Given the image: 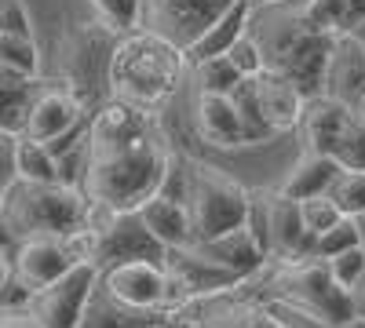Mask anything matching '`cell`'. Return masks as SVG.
Returning a JSON list of instances; mask_svg holds the SVG:
<instances>
[{
	"instance_id": "obj_1",
	"label": "cell",
	"mask_w": 365,
	"mask_h": 328,
	"mask_svg": "<svg viewBox=\"0 0 365 328\" xmlns=\"http://www.w3.org/2000/svg\"><path fill=\"white\" fill-rule=\"evenodd\" d=\"M172 139L154 110H139L120 99H106L88 113L84 164L77 186L84 197L110 201L120 212H135L143 201L165 190L175 168Z\"/></svg>"
},
{
	"instance_id": "obj_2",
	"label": "cell",
	"mask_w": 365,
	"mask_h": 328,
	"mask_svg": "<svg viewBox=\"0 0 365 328\" xmlns=\"http://www.w3.org/2000/svg\"><path fill=\"white\" fill-rule=\"evenodd\" d=\"M190 55L150 29L120 33L110 58V99L139 110H161L187 80Z\"/></svg>"
},
{
	"instance_id": "obj_3",
	"label": "cell",
	"mask_w": 365,
	"mask_h": 328,
	"mask_svg": "<svg viewBox=\"0 0 365 328\" xmlns=\"http://www.w3.org/2000/svg\"><path fill=\"white\" fill-rule=\"evenodd\" d=\"M259 281V300L278 303L296 314H303L318 328H351L358 324V307L354 292L344 288L332 277L329 263L322 255H303L289 263H267Z\"/></svg>"
},
{
	"instance_id": "obj_4",
	"label": "cell",
	"mask_w": 365,
	"mask_h": 328,
	"mask_svg": "<svg viewBox=\"0 0 365 328\" xmlns=\"http://www.w3.org/2000/svg\"><path fill=\"white\" fill-rule=\"evenodd\" d=\"M245 29L263 51V66L289 73L307 95H318L332 37L311 33L303 15H299V0L252 4Z\"/></svg>"
},
{
	"instance_id": "obj_5",
	"label": "cell",
	"mask_w": 365,
	"mask_h": 328,
	"mask_svg": "<svg viewBox=\"0 0 365 328\" xmlns=\"http://www.w3.org/2000/svg\"><path fill=\"white\" fill-rule=\"evenodd\" d=\"M165 190L182 201L190 241H208V237H220L241 223H252V194L220 164L179 154Z\"/></svg>"
},
{
	"instance_id": "obj_6",
	"label": "cell",
	"mask_w": 365,
	"mask_h": 328,
	"mask_svg": "<svg viewBox=\"0 0 365 328\" xmlns=\"http://www.w3.org/2000/svg\"><path fill=\"white\" fill-rule=\"evenodd\" d=\"M84 194L70 183H34L15 179L0 197V245L8 252L29 237H63L81 226Z\"/></svg>"
},
{
	"instance_id": "obj_7",
	"label": "cell",
	"mask_w": 365,
	"mask_h": 328,
	"mask_svg": "<svg viewBox=\"0 0 365 328\" xmlns=\"http://www.w3.org/2000/svg\"><path fill=\"white\" fill-rule=\"evenodd\" d=\"M120 33L106 22H77L58 41V84L84 106L99 110L110 99V58Z\"/></svg>"
},
{
	"instance_id": "obj_8",
	"label": "cell",
	"mask_w": 365,
	"mask_h": 328,
	"mask_svg": "<svg viewBox=\"0 0 365 328\" xmlns=\"http://www.w3.org/2000/svg\"><path fill=\"white\" fill-rule=\"evenodd\" d=\"M234 4L237 0H139V29H150L190 55Z\"/></svg>"
},
{
	"instance_id": "obj_9",
	"label": "cell",
	"mask_w": 365,
	"mask_h": 328,
	"mask_svg": "<svg viewBox=\"0 0 365 328\" xmlns=\"http://www.w3.org/2000/svg\"><path fill=\"white\" fill-rule=\"evenodd\" d=\"M252 212H259V241L267 252V263H289L314 255V233L299 219V201L270 186L256 194Z\"/></svg>"
},
{
	"instance_id": "obj_10",
	"label": "cell",
	"mask_w": 365,
	"mask_h": 328,
	"mask_svg": "<svg viewBox=\"0 0 365 328\" xmlns=\"http://www.w3.org/2000/svg\"><path fill=\"white\" fill-rule=\"evenodd\" d=\"M99 277V266L91 263H73L63 277H55L51 285L29 292L26 310L37 317L41 328H77L81 310L88 303V292Z\"/></svg>"
},
{
	"instance_id": "obj_11",
	"label": "cell",
	"mask_w": 365,
	"mask_h": 328,
	"mask_svg": "<svg viewBox=\"0 0 365 328\" xmlns=\"http://www.w3.org/2000/svg\"><path fill=\"white\" fill-rule=\"evenodd\" d=\"M187 321L190 328H289L270 310V303H263L256 292H245V285L194 303Z\"/></svg>"
},
{
	"instance_id": "obj_12",
	"label": "cell",
	"mask_w": 365,
	"mask_h": 328,
	"mask_svg": "<svg viewBox=\"0 0 365 328\" xmlns=\"http://www.w3.org/2000/svg\"><path fill=\"white\" fill-rule=\"evenodd\" d=\"M249 95H252L259 125L270 135L296 132L299 117H303V102H307V92H303L289 73L263 66L256 77H249Z\"/></svg>"
},
{
	"instance_id": "obj_13",
	"label": "cell",
	"mask_w": 365,
	"mask_h": 328,
	"mask_svg": "<svg viewBox=\"0 0 365 328\" xmlns=\"http://www.w3.org/2000/svg\"><path fill=\"white\" fill-rule=\"evenodd\" d=\"M190 121H194V135L201 142H208V146H220V150H241V146H252L249 132H245V117H241V110H237L230 92L194 88Z\"/></svg>"
},
{
	"instance_id": "obj_14",
	"label": "cell",
	"mask_w": 365,
	"mask_h": 328,
	"mask_svg": "<svg viewBox=\"0 0 365 328\" xmlns=\"http://www.w3.org/2000/svg\"><path fill=\"white\" fill-rule=\"evenodd\" d=\"M190 248L216 263L220 270H227L230 277H237L241 285H249L252 277H259V270L267 266V252H263V241H259V230L252 223H241L220 237H208V241H190Z\"/></svg>"
},
{
	"instance_id": "obj_15",
	"label": "cell",
	"mask_w": 365,
	"mask_h": 328,
	"mask_svg": "<svg viewBox=\"0 0 365 328\" xmlns=\"http://www.w3.org/2000/svg\"><path fill=\"white\" fill-rule=\"evenodd\" d=\"M99 281L117 303L135 310H158L165 295V263L154 259H120L99 266Z\"/></svg>"
},
{
	"instance_id": "obj_16",
	"label": "cell",
	"mask_w": 365,
	"mask_h": 328,
	"mask_svg": "<svg viewBox=\"0 0 365 328\" xmlns=\"http://www.w3.org/2000/svg\"><path fill=\"white\" fill-rule=\"evenodd\" d=\"M318 95L340 102V106H351V110L365 95V44L354 33H336L332 37Z\"/></svg>"
},
{
	"instance_id": "obj_17",
	"label": "cell",
	"mask_w": 365,
	"mask_h": 328,
	"mask_svg": "<svg viewBox=\"0 0 365 328\" xmlns=\"http://www.w3.org/2000/svg\"><path fill=\"white\" fill-rule=\"evenodd\" d=\"M84 125H88V113L66 88L63 84H44L41 95L34 99V106H29V113H26V125H22L19 135L37 139V142L48 146V142L63 139V135H70Z\"/></svg>"
},
{
	"instance_id": "obj_18",
	"label": "cell",
	"mask_w": 365,
	"mask_h": 328,
	"mask_svg": "<svg viewBox=\"0 0 365 328\" xmlns=\"http://www.w3.org/2000/svg\"><path fill=\"white\" fill-rule=\"evenodd\" d=\"M70 266L73 263L63 252V241H58V237H29V241H19L8 252V274L26 292H37V288L51 285L55 277H63Z\"/></svg>"
},
{
	"instance_id": "obj_19",
	"label": "cell",
	"mask_w": 365,
	"mask_h": 328,
	"mask_svg": "<svg viewBox=\"0 0 365 328\" xmlns=\"http://www.w3.org/2000/svg\"><path fill=\"white\" fill-rule=\"evenodd\" d=\"M165 252L168 248L146 230L139 208H135V212H120L117 223L106 233H99L96 266H110V263H120V259H154V263H165Z\"/></svg>"
},
{
	"instance_id": "obj_20",
	"label": "cell",
	"mask_w": 365,
	"mask_h": 328,
	"mask_svg": "<svg viewBox=\"0 0 365 328\" xmlns=\"http://www.w3.org/2000/svg\"><path fill=\"white\" fill-rule=\"evenodd\" d=\"M165 266L190 288V295L201 303L208 295H220V292H230V288H241L237 277H230L227 270H220L216 263L201 259L190 245H179V248H168L165 252Z\"/></svg>"
},
{
	"instance_id": "obj_21",
	"label": "cell",
	"mask_w": 365,
	"mask_h": 328,
	"mask_svg": "<svg viewBox=\"0 0 365 328\" xmlns=\"http://www.w3.org/2000/svg\"><path fill=\"white\" fill-rule=\"evenodd\" d=\"M158 314L161 310H135V307L117 303L113 295L106 292V285L96 277V285H91V292H88V303L81 310L77 328H146Z\"/></svg>"
},
{
	"instance_id": "obj_22",
	"label": "cell",
	"mask_w": 365,
	"mask_h": 328,
	"mask_svg": "<svg viewBox=\"0 0 365 328\" xmlns=\"http://www.w3.org/2000/svg\"><path fill=\"white\" fill-rule=\"evenodd\" d=\"M139 216L146 223V230L158 237L165 248H179V245H190V223L187 212H182V201L168 190L154 194L150 201L139 204Z\"/></svg>"
},
{
	"instance_id": "obj_23",
	"label": "cell",
	"mask_w": 365,
	"mask_h": 328,
	"mask_svg": "<svg viewBox=\"0 0 365 328\" xmlns=\"http://www.w3.org/2000/svg\"><path fill=\"white\" fill-rule=\"evenodd\" d=\"M41 88H44L41 77H26L19 70L0 66V132H11V135L22 132L26 113L41 95Z\"/></svg>"
},
{
	"instance_id": "obj_24",
	"label": "cell",
	"mask_w": 365,
	"mask_h": 328,
	"mask_svg": "<svg viewBox=\"0 0 365 328\" xmlns=\"http://www.w3.org/2000/svg\"><path fill=\"white\" fill-rule=\"evenodd\" d=\"M336 171H340V164L332 161V157L314 154V150H303V154L296 157V164L282 175L278 190L289 194V197H296V201L314 197V194H329V186H332V179H336Z\"/></svg>"
},
{
	"instance_id": "obj_25",
	"label": "cell",
	"mask_w": 365,
	"mask_h": 328,
	"mask_svg": "<svg viewBox=\"0 0 365 328\" xmlns=\"http://www.w3.org/2000/svg\"><path fill=\"white\" fill-rule=\"evenodd\" d=\"M299 15L311 33L336 37V33H351L365 18V0H299Z\"/></svg>"
},
{
	"instance_id": "obj_26",
	"label": "cell",
	"mask_w": 365,
	"mask_h": 328,
	"mask_svg": "<svg viewBox=\"0 0 365 328\" xmlns=\"http://www.w3.org/2000/svg\"><path fill=\"white\" fill-rule=\"evenodd\" d=\"M249 0H237V4L216 22V26H212L208 29V33L190 48V58H205V55H223L241 33H245V22H249Z\"/></svg>"
},
{
	"instance_id": "obj_27",
	"label": "cell",
	"mask_w": 365,
	"mask_h": 328,
	"mask_svg": "<svg viewBox=\"0 0 365 328\" xmlns=\"http://www.w3.org/2000/svg\"><path fill=\"white\" fill-rule=\"evenodd\" d=\"M15 179H34V183H63L58 161L48 154V146L37 139L15 135Z\"/></svg>"
},
{
	"instance_id": "obj_28",
	"label": "cell",
	"mask_w": 365,
	"mask_h": 328,
	"mask_svg": "<svg viewBox=\"0 0 365 328\" xmlns=\"http://www.w3.org/2000/svg\"><path fill=\"white\" fill-rule=\"evenodd\" d=\"M329 157L336 161L340 168H365V121L347 110L344 121H340V132L329 146Z\"/></svg>"
},
{
	"instance_id": "obj_29",
	"label": "cell",
	"mask_w": 365,
	"mask_h": 328,
	"mask_svg": "<svg viewBox=\"0 0 365 328\" xmlns=\"http://www.w3.org/2000/svg\"><path fill=\"white\" fill-rule=\"evenodd\" d=\"M190 66H194L197 88H208V92H234L237 80H241V73H237V66L227 58V51H223V55L190 58Z\"/></svg>"
},
{
	"instance_id": "obj_30",
	"label": "cell",
	"mask_w": 365,
	"mask_h": 328,
	"mask_svg": "<svg viewBox=\"0 0 365 328\" xmlns=\"http://www.w3.org/2000/svg\"><path fill=\"white\" fill-rule=\"evenodd\" d=\"M329 197L336 201L344 216H361L365 212V168H340L329 186Z\"/></svg>"
},
{
	"instance_id": "obj_31",
	"label": "cell",
	"mask_w": 365,
	"mask_h": 328,
	"mask_svg": "<svg viewBox=\"0 0 365 328\" xmlns=\"http://www.w3.org/2000/svg\"><path fill=\"white\" fill-rule=\"evenodd\" d=\"M0 66L19 70L26 77H41V51L34 37L19 33H0Z\"/></svg>"
},
{
	"instance_id": "obj_32",
	"label": "cell",
	"mask_w": 365,
	"mask_h": 328,
	"mask_svg": "<svg viewBox=\"0 0 365 328\" xmlns=\"http://www.w3.org/2000/svg\"><path fill=\"white\" fill-rule=\"evenodd\" d=\"M299 219H303V226H307L314 233V241H318L325 230H332V226L344 219V212L336 208V201H332L329 194H314V197H303L299 201Z\"/></svg>"
},
{
	"instance_id": "obj_33",
	"label": "cell",
	"mask_w": 365,
	"mask_h": 328,
	"mask_svg": "<svg viewBox=\"0 0 365 328\" xmlns=\"http://www.w3.org/2000/svg\"><path fill=\"white\" fill-rule=\"evenodd\" d=\"M91 8H96V18L117 33L139 29V0H91Z\"/></svg>"
},
{
	"instance_id": "obj_34",
	"label": "cell",
	"mask_w": 365,
	"mask_h": 328,
	"mask_svg": "<svg viewBox=\"0 0 365 328\" xmlns=\"http://www.w3.org/2000/svg\"><path fill=\"white\" fill-rule=\"evenodd\" d=\"M325 263H329L332 277H336L344 288H354L358 277L365 274V245H351V248H344L336 255H329Z\"/></svg>"
},
{
	"instance_id": "obj_35",
	"label": "cell",
	"mask_w": 365,
	"mask_h": 328,
	"mask_svg": "<svg viewBox=\"0 0 365 328\" xmlns=\"http://www.w3.org/2000/svg\"><path fill=\"white\" fill-rule=\"evenodd\" d=\"M351 245H361V233H358V226H354V219L351 216H344L332 230H325L318 241H314V255H322V259H329V255H336V252H344V248H351Z\"/></svg>"
},
{
	"instance_id": "obj_36",
	"label": "cell",
	"mask_w": 365,
	"mask_h": 328,
	"mask_svg": "<svg viewBox=\"0 0 365 328\" xmlns=\"http://www.w3.org/2000/svg\"><path fill=\"white\" fill-rule=\"evenodd\" d=\"M227 58L237 66V73H241V77H256V73L263 70V51H259V44L252 41L249 29H245V33H241V37L227 48Z\"/></svg>"
},
{
	"instance_id": "obj_37",
	"label": "cell",
	"mask_w": 365,
	"mask_h": 328,
	"mask_svg": "<svg viewBox=\"0 0 365 328\" xmlns=\"http://www.w3.org/2000/svg\"><path fill=\"white\" fill-rule=\"evenodd\" d=\"M63 252L70 255V263H91L96 266V248H99V233H91L88 226H73L70 233L58 237Z\"/></svg>"
},
{
	"instance_id": "obj_38",
	"label": "cell",
	"mask_w": 365,
	"mask_h": 328,
	"mask_svg": "<svg viewBox=\"0 0 365 328\" xmlns=\"http://www.w3.org/2000/svg\"><path fill=\"white\" fill-rule=\"evenodd\" d=\"M120 216V208H113L110 201H96V197H84V216H81V226H88L91 233H106Z\"/></svg>"
},
{
	"instance_id": "obj_39",
	"label": "cell",
	"mask_w": 365,
	"mask_h": 328,
	"mask_svg": "<svg viewBox=\"0 0 365 328\" xmlns=\"http://www.w3.org/2000/svg\"><path fill=\"white\" fill-rule=\"evenodd\" d=\"M0 33L34 37V26H29V11H26L22 0H0Z\"/></svg>"
},
{
	"instance_id": "obj_40",
	"label": "cell",
	"mask_w": 365,
	"mask_h": 328,
	"mask_svg": "<svg viewBox=\"0 0 365 328\" xmlns=\"http://www.w3.org/2000/svg\"><path fill=\"white\" fill-rule=\"evenodd\" d=\"M15 183V135L0 132V197Z\"/></svg>"
},
{
	"instance_id": "obj_41",
	"label": "cell",
	"mask_w": 365,
	"mask_h": 328,
	"mask_svg": "<svg viewBox=\"0 0 365 328\" xmlns=\"http://www.w3.org/2000/svg\"><path fill=\"white\" fill-rule=\"evenodd\" d=\"M0 328H41L26 307H0Z\"/></svg>"
},
{
	"instance_id": "obj_42",
	"label": "cell",
	"mask_w": 365,
	"mask_h": 328,
	"mask_svg": "<svg viewBox=\"0 0 365 328\" xmlns=\"http://www.w3.org/2000/svg\"><path fill=\"white\" fill-rule=\"evenodd\" d=\"M351 292H354V307H358V321L365 324V274L358 277V285H354Z\"/></svg>"
},
{
	"instance_id": "obj_43",
	"label": "cell",
	"mask_w": 365,
	"mask_h": 328,
	"mask_svg": "<svg viewBox=\"0 0 365 328\" xmlns=\"http://www.w3.org/2000/svg\"><path fill=\"white\" fill-rule=\"evenodd\" d=\"M4 277H8V248L0 245V285H4Z\"/></svg>"
},
{
	"instance_id": "obj_44",
	"label": "cell",
	"mask_w": 365,
	"mask_h": 328,
	"mask_svg": "<svg viewBox=\"0 0 365 328\" xmlns=\"http://www.w3.org/2000/svg\"><path fill=\"white\" fill-rule=\"evenodd\" d=\"M354 113H358V117H361V121H365V95H361V99L354 102Z\"/></svg>"
},
{
	"instance_id": "obj_45",
	"label": "cell",
	"mask_w": 365,
	"mask_h": 328,
	"mask_svg": "<svg viewBox=\"0 0 365 328\" xmlns=\"http://www.w3.org/2000/svg\"><path fill=\"white\" fill-rule=\"evenodd\" d=\"M249 4H270V0H249Z\"/></svg>"
}]
</instances>
